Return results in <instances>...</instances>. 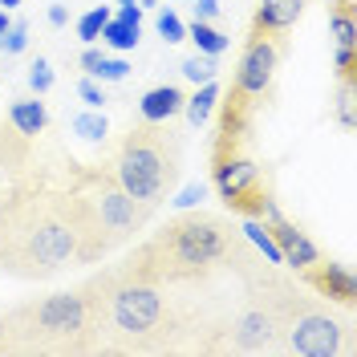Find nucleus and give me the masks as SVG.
Returning a JSON list of instances; mask_svg holds the SVG:
<instances>
[{"instance_id": "obj_17", "label": "nucleus", "mask_w": 357, "mask_h": 357, "mask_svg": "<svg viewBox=\"0 0 357 357\" xmlns=\"http://www.w3.org/2000/svg\"><path fill=\"white\" fill-rule=\"evenodd\" d=\"M138 33H142V24H126V21H118V17H110V21L102 24V41L110 45V49H118V53H130L134 45H138Z\"/></svg>"}, {"instance_id": "obj_28", "label": "nucleus", "mask_w": 357, "mask_h": 357, "mask_svg": "<svg viewBox=\"0 0 357 357\" xmlns=\"http://www.w3.org/2000/svg\"><path fill=\"white\" fill-rule=\"evenodd\" d=\"M203 199H207V187H203V183H191V187H183L178 199H171V203H175L178 211H187V207H199Z\"/></svg>"}, {"instance_id": "obj_26", "label": "nucleus", "mask_w": 357, "mask_h": 357, "mask_svg": "<svg viewBox=\"0 0 357 357\" xmlns=\"http://www.w3.org/2000/svg\"><path fill=\"white\" fill-rule=\"evenodd\" d=\"M130 73V66L122 61V57H102V66H98V73H93V82H122Z\"/></svg>"}, {"instance_id": "obj_21", "label": "nucleus", "mask_w": 357, "mask_h": 357, "mask_svg": "<svg viewBox=\"0 0 357 357\" xmlns=\"http://www.w3.org/2000/svg\"><path fill=\"white\" fill-rule=\"evenodd\" d=\"M155 29H158V37L167 45H178V41H187V24L178 21L171 8H158V17H155Z\"/></svg>"}, {"instance_id": "obj_3", "label": "nucleus", "mask_w": 357, "mask_h": 357, "mask_svg": "<svg viewBox=\"0 0 357 357\" xmlns=\"http://www.w3.org/2000/svg\"><path fill=\"white\" fill-rule=\"evenodd\" d=\"M73 227L53 191L49 167L29 175L0 195V272L13 280H53L73 264Z\"/></svg>"}, {"instance_id": "obj_25", "label": "nucleus", "mask_w": 357, "mask_h": 357, "mask_svg": "<svg viewBox=\"0 0 357 357\" xmlns=\"http://www.w3.org/2000/svg\"><path fill=\"white\" fill-rule=\"evenodd\" d=\"M0 45H4V57H17V53H24V45H29V24L13 21V24H8V33L0 37Z\"/></svg>"}, {"instance_id": "obj_32", "label": "nucleus", "mask_w": 357, "mask_h": 357, "mask_svg": "<svg viewBox=\"0 0 357 357\" xmlns=\"http://www.w3.org/2000/svg\"><path fill=\"white\" fill-rule=\"evenodd\" d=\"M66 21H69V8H66V4H53V8H49V24H53V29H61Z\"/></svg>"}, {"instance_id": "obj_31", "label": "nucleus", "mask_w": 357, "mask_h": 357, "mask_svg": "<svg viewBox=\"0 0 357 357\" xmlns=\"http://www.w3.org/2000/svg\"><path fill=\"white\" fill-rule=\"evenodd\" d=\"M118 21H126V24H142V8H138V4H122V8H118Z\"/></svg>"}, {"instance_id": "obj_8", "label": "nucleus", "mask_w": 357, "mask_h": 357, "mask_svg": "<svg viewBox=\"0 0 357 357\" xmlns=\"http://www.w3.org/2000/svg\"><path fill=\"white\" fill-rule=\"evenodd\" d=\"M289 57V33H248L244 53H240V66L231 73V93L248 98L256 110H264L268 98H272V82H276V69Z\"/></svg>"}, {"instance_id": "obj_4", "label": "nucleus", "mask_w": 357, "mask_h": 357, "mask_svg": "<svg viewBox=\"0 0 357 357\" xmlns=\"http://www.w3.org/2000/svg\"><path fill=\"white\" fill-rule=\"evenodd\" d=\"M240 240L244 236L240 227H231V220L203 207H187L158 231H151L146 240H138L114 268L122 276L162 284V289L207 284L215 272H227V260Z\"/></svg>"}, {"instance_id": "obj_13", "label": "nucleus", "mask_w": 357, "mask_h": 357, "mask_svg": "<svg viewBox=\"0 0 357 357\" xmlns=\"http://www.w3.org/2000/svg\"><path fill=\"white\" fill-rule=\"evenodd\" d=\"M183 102H187V89L183 86H155L142 93L138 118H146V122H171L175 114H183Z\"/></svg>"}, {"instance_id": "obj_15", "label": "nucleus", "mask_w": 357, "mask_h": 357, "mask_svg": "<svg viewBox=\"0 0 357 357\" xmlns=\"http://www.w3.org/2000/svg\"><path fill=\"white\" fill-rule=\"evenodd\" d=\"M215 102H220V86L215 82H203L195 93H187V102H183V114H187V122L191 126H203V122H211V114H215Z\"/></svg>"}, {"instance_id": "obj_29", "label": "nucleus", "mask_w": 357, "mask_h": 357, "mask_svg": "<svg viewBox=\"0 0 357 357\" xmlns=\"http://www.w3.org/2000/svg\"><path fill=\"white\" fill-rule=\"evenodd\" d=\"M102 57H106L102 49H93V45H86V53L77 57V66L86 69V77H93V73H98V66H102Z\"/></svg>"}, {"instance_id": "obj_20", "label": "nucleus", "mask_w": 357, "mask_h": 357, "mask_svg": "<svg viewBox=\"0 0 357 357\" xmlns=\"http://www.w3.org/2000/svg\"><path fill=\"white\" fill-rule=\"evenodd\" d=\"M183 77L195 82V86H203V82H215V77H220V66H215L211 53H195V57L183 61Z\"/></svg>"}, {"instance_id": "obj_16", "label": "nucleus", "mask_w": 357, "mask_h": 357, "mask_svg": "<svg viewBox=\"0 0 357 357\" xmlns=\"http://www.w3.org/2000/svg\"><path fill=\"white\" fill-rule=\"evenodd\" d=\"M187 37L195 41L199 53H211V57H220L223 49H227V37H223L211 21H191V24H187Z\"/></svg>"}, {"instance_id": "obj_6", "label": "nucleus", "mask_w": 357, "mask_h": 357, "mask_svg": "<svg viewBox=\"0 0 357 357\" xmlns=\"http://www.w3.org/2000/svg\"><path fill=\"white\" fill-rule=\"evenodd\" d=\"M110 171L134 199L158 207L162 199H171L178 187V175H183V138L167 122L138 118L130 130L114 142Z\"/></svg>"}, {"instance_id": "obj_12", "label": "nucleus", "mask_w": 357, "mask_h": 357, "mask_svg": "<svg viewBox=\"0 0 357 357\" xmlns=\"http://www.w3.org/2000/svg\"><path fill=\"white\" fill-rule=\"evenodd\" d=\"M309 0H260L256 17H252V33H292V24L305 17Z\"/></svg>"}, {"instance_id": "obj_22", "label": "nucleus", "mask_w": 357, "mask_h": 357, "mask_svg": "<svg viewBox=\"0 0 357 357\" xmlns=\"http://www.w3.org/2000/svg\"><path fill=\"white\" fill-rule=\"evenodd\" d=\"M354 98H357V82H341V86H337L333 114H337V122H341L345 130H354Z\"/></svg>"}, {"instance_id": "obj_33", "label": "nucleus", "mask_w": 357, "mask_h": 357, "mask_svg": "<svg viewBox=\"0 0 357 357\" xmlns=\"http://www.w3.org/2000/svg\"><path fill=\"white\" fill-rule=\"evenodd\" d=\"M8 24H13V17H8V8H0V37L8 33Z\"/></svg>"}, {"instance_id": "obj_27", "label": "nucleus", "mask_w": 357, "mask_h": 357, "mask_svg": "<svg viewBox=\"0 0 357 357\" xmlns=\"http://www.w3.org/2000/svg\"><path fill=\"white\" fill-rule=\"evenodd\" d=\"M77 93H82V102H86L89 110H102V106H106V93H102V86H98L93 77H82V82H77Z\"/></svg>"}, {"instance_id": "obj_9", "label": "nucleus", "mask_w": 357, "mask_h": 357, "mask_svg": "<svg viewBox=\"0 0 357 357\" xmlns=\"http://www.w3.org/2000/svg\"><path fill=\"white\" fill-rule=\"evenodd\" d=\"M260 223L268 227V236L276 240V248H280V264L289 268V272H301V268H309V264H317L325 252L317 248V240H312L309 231L301 227V223H292L276 203L268 207L264 215H260Z\"/></svg>"}, {"instance_id": "obj_2", "label": "nucleus", "mask_w": 357, "mask_h": 357, "mask_svg": "<svg viewBox=\"0 0 357 357\" xmlns=\"http://www.w3.org/2000/svg\"><path fill=\"white\" fill-rule=\"evenodd\" d=\"M53 175V191L73 227V264H102L114 248L138 240L155 220V207L134 199L114 178L110 162H61Z\"/></svg>"}, {"instance_id": "obj_11", "label": "nucleus", "mask_w": 357, "mask_h": 357, "mask_svg": "<svg viewBox=\"0 0 357 357\" xmlns=\"http://www.w3.org/2000/svg\"><path fill=\"white\" fill-rule=\"evenodd\" d=\"M329 33L337 49V82H357V4L329 8Z\"/></svg>"}, {"instance_id": "obj_37", "label": "nucleus", "mask_w": 357, "mask_h": 357, "mask_svg": "<svg viewBox=\"0 0 357 357\" xmlns=\"http://www.w3.org/2000/svg\"><path fill=\"white\" fill-rule=\"evenodd\" d=\"M118 4H138V0H118Z\"/></svg>"}, {"instance_id": "obj_5", "label": "nucleus", "mask_w": 357, "mask_h": 357, "mask_svg": "<svg viewBox=\"0 0 357 357\" xmlns=\"http://www.w3.org/2000/svg\"><path fill=\"white\" fill-rule=\"evenodd\" d=\"M4 317V354H98V312L86 289L49 292L13 305Z\"/></svg>"}, {"instance_id": "obj_36", "label": "nucleus", "mask_w": 357, "mask_h": 357, "mask_svg": "<svg viewBox=\"0 0 357 357\" xmlns=\"http://www.w3.org/2000/svg\"><path fill=\"white\" fill-rule=\"evenodd\" d=\"M333 4H357V0H329V8H333Z\"/></svg>"}, {"instance_id": "obj_35", "label": "nucleus", "mask_w": 357, "mask_h": 357, "mask_svg": "<svg viewBox=\"0 0 357 357\" xmlns=\"http://www.w3.org/2000/svg\"><path fill=\"white\" fill-rule=\"evenodd\" d=\"M0 354H4V317H0Z\"/></svg>"}, {"instance_id": "obj_14", "label": "nucleus", "mask_w": 357, "mask_h": 357, "mask_svg": "<svg viewBox=\"0 0 357 357\" xmlns=\"http://www.w3.org/2000/svg\"><path fill=\"white\" fill-rule=\"evenodd\" d=\"M13 126L21 134H29V138H37V134H45V126H49V110H45L41 93H33V98H17L13 106H8V114H4Z\"/></svg>"}, {"instance_id": "obj_30", "label": "nucleus", "mask_w": 357, "mask_h": 357, "mask_svg": "<svg viewBox=\"0 0 357 357\" xmlns=\"http://www.w3.org/2000/svg\"><path fill=\"white\" fill-rule=\"evenodd\" d=\"M220 17V0H195V21H211Z\"/></svg>"}, {"instance_id": "obj_24", "label": "nucleus", "mask_w": 357, "mask_h": 357, "mask_svg": "<svg viewBox=\"0 0 357 357\" xmlns=\"http://www.w3.org/2000/svg\"><path fill=\"white\" fill-rule=\"evenodd\" d=\"M29 89H33V93H41V98L53 89V69H49L45 57H33V61H29Z\"/></svg>"}, {"instance_id": "obj_7", "label": "nucleus", "mask_w": 357, "mask_h": 357, "mask_svg": "<svg viewBox=\"0 0 357 357\" xmlns=\"http://www.w3.org/2000/svg\"><path fill=\"white\" fill-rule=\"evenodd\" d=\"M211 183H215L220 199L227 203L236 215H244V220H260L268 207L276 203L268 171L256 162V158H248L244 151L211 158Z\"/></svg>"}, {"instance_id": "obj_34", "label": "nucleus", "mask_w": 357, "mask_h": 357, "mask_svg": "<svg viewBox=\"0 0 357 357\" xmlns=\"http://www.w3.org/2000/svg\"><path fill=\"white\" fill-rule=\"evenodd\" d=\"M0 4H4V8H8V13H13V8H17V4H21V0H0Z\"/></svg>"}, {"instance_id": "obj_23", "label": "nucleus", "mask_w": 357, "mask_h": 357, "mask_svg": "<svg viewBox=\"0 0 357 357\" xmlns=\"http://www.w3.org/2000/svg\"><path fill=\"white\" fill-rule=\"evenodd\" d=\"M110 17H114L110 8H89L86 17L77 21V37H82V41H86V45H93V41H98V37H102V24L110 21Z\"/></svg>"}, {"instance_id": "obj_18", "label": "nucleus", "mask_w": 357, "mask_h": 357, "mask_svg": "<svg viewBox=\"0 0 357 357\" xmlns=\"http://www.w3.org/2000/svg\"><path fill=\"white\" fill-rule=\"evenodd\" d=\"M240 236H244L248 244L256 248L260 256H264L268 264H280V248H276V240L268 236V227L260 220H244V227H240Z\"/></svg>"}, {"instance_id": "obj_1", "label": "nucleus", "mask_w": 357, "mask_h": 357, "mask_svg": "<svg viewBox=\"0 0 357 357\" xmlns=\"http://www.w3.org/2000/svg\"><path fill=\"white\" fill-rule=\"evenodd\" d=\"M86 296L98 312V354H175L195 345L207 329V317L171 289L122 276L114 264L93 272Z\"/></svg>"}, {"instance_id": "obj_19", "label": "nucleus", "mask_w": 357, "mask_h": 357, "mask_svg": "<svg viewBox=\"0 0 357 357\" xmlns=\"http://www.w3.org/2000/svg\"><path fill=\"white\" fill-rule=\"evenodd\" d=\"M73 134H82L86 142H106V134H110V122H106V114L102 110H86L73 118Z\"/></svg>"}, {"instance_id": "obj_10", "label": "nucleus", "mask_w": 357, "mask_h": 357, "mask_svg": "<svg viewBox=\"0 0 357 357\" xmlns=\"http://www.w3.org/2000/svg\"><path fill=\"white\" fill-rule=\"evenodd\" d=\"M296 280L305 284L309 292H317L325 305H341V309H354L357 301V276L349 272L345 264H337V260H317V264L301 268L296 272Z\"/></svg>"}]
</instances>
